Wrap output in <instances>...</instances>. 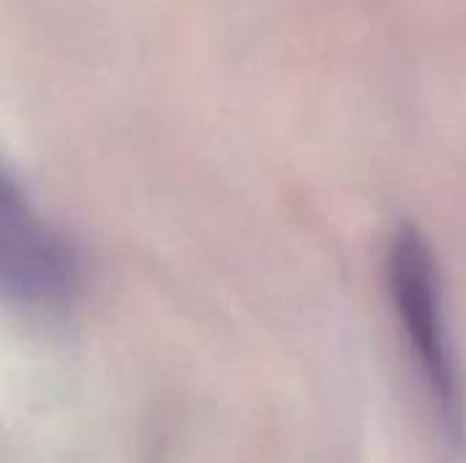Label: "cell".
<instances>
[{"label": "cell", "instance_id": "6da1fadb", "mask_svg": "<svg viewBox=\"0 0 466 463\" xmlns=\"http://www.w3.org/2000/svg\"><path fill=\"white\" fill-rule=\"evenodd\" d=\"M385 273L399 327L418 366L423 388L437 409L442 431L456 437L464 426L461 379L445 317L440 262L420 229L401 226L393 235L388 246Z\"/></svg>", "mask_w": 466, "mask_h": 463}, {"label": "cell", "instance_id": "7a4b0ae2", "mask_svg": "<svg viewBox=\"0 0 466 463\" xmlns=\"http://www.w3.org/2000/svg\"><path fill=\"white\" fill-rule=\"evenodd\" d=\"M0 278L25 308H63L79 289V257L5 169L0 177Z\"/></svg>", "mask_w": 466, "mask_h": 463}]
</instances>
